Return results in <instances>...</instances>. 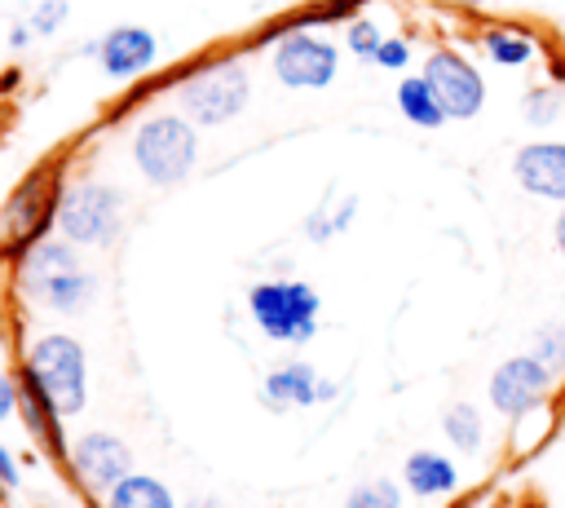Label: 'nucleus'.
<instances>
[{
	"instance_id": "1",
	"label": "nucleus",
	"mask_w": 565,
	"mask_h": 508,
	"mask_svg": "<svg viewBox=\"0 0 565 508\" xmlns=\"http://www.w3.org/2000/svg\"><path fill=\"white\" fill-rule=\"evenodd\" d=\"M247 309L256 327L282 345H300L318 331V292L309 283H282V278L256 283L247 292Z\"/></svg>"
},
{
	"instance_id": "2",
	"label": "nucleus",
	"mask_w": 565,
	"mask_h": 508,
	"mask_svg": "<svg viewBox=\"0 0 565 508\" xmlns=\"http://www.w3.org/2000/svg\"><path fill=\"white\" fill-rule=\"evenodd\" d=\"M194 128L181 115H154L132 137V159L154 186H177L194 168Z\"/></svg>"
},
{
	"instance_id": "3",
	"label": "nucleus",
	"mask_w": 565,
	"mask_h": 508,
	"mask_svg": "<svg viewBox=\"0 0 565 508\" xmlns=\"http://www.w3.org/2000/svg\"><path fill=\"white\" fill-rule=\"evenodd\" d=\"M26 375L40 384V393L62 411L75 415L88 398V380H84V349L71 336H44L31 345L26 353Z\"/></svg>"
},
{
	"instance_id": "4",
	"label": "nucleus",
	"mask_w": 565,
	"mask_h": 508,
	"mask_svg": "<svg viewBox=\"0 0 565 508\" xmlns=\"http://www.w3.org/2000/svg\"><path fill=\"white\" fill-rule=\"evenodd\" d=\"M247 93H252L247 66L243 62H216V66L199 71L194 80H185L181 106L199 124H225L247 106Z\"/></svg>"
},
{
	"instance_id": "5",
	"label": "nucleus",
	"mask_w": 565,
	"mask_h": 508,
	"mask_svg": "<svg viewBox=\"0 0 565 508\" xmlns=\"http://www.w3.org/2000/svg\"><path fill=\"white\" fill-rule=\"evenodd\" d=\"M57 230L71 243H110L119 230V190L110 186H71L57 199Z\"/></svg>"
},
{
	"instance_id": "6",
	"label": "nucleus",
	"mask_w": 565,
	"mask_h": 508,
	"mask_svg": "<svg viewBox=\"0 0 565 508\" xmlns=\"http://www.w3.org/2000/svg\"><path fill=\"white\" fill-rule=\"evenodd\" d=\"M424 80L433 84V93H437V102L446 106L450 119H472L486 106L481 71L455 49H433L428 62H424Z\"/></svg>"
},
{
	"instance_id": "7",
	"label": "nucleus",
	"mask_w": 565,
	"mask_h": 508,
	"mask_svg": "<svg viewBox=\"0 0 565 508\" xmlns=\"http://www.w3.org/2000/svg\"><path fill=\"white\" fill-rule=\"evenodd\" d=\"M335 66H340V53L322 35L287 31L274 44V75L287 88H327L335 80Z\"/></svg>"
},
{
	"instance_id": "8",
	"label": "nucleus",
	"mask_w": 565,
	"mask_h": 508,
	"mask_svg": "<svg viewBox=\"0 0 565 508\" xmlns=\"http://www.w3.org/2000/svg\"><path fill=\"white\" fill-rule=\"evenodd\" d=\"M552 367L539 362L534 353H521V358H508L499 362V371L490 375V402L499 415H525L552 384Z\"/></svg>"
},
{
	"instance_id": "9",
	"label": "nucleus",
	"mask_w": 565,
	"mask_h": 508,
	"mask_svg": "<svg viewBox=\"0 0 565 508\" xmlns=\"http://www.w3.org/2000/svg\"><path fill=\"white\" fill-rule=\"evenodd\" d=\"M512 177L525 194L565 203V141H530L512 159Z\"/></svg>"
},
{
	"instance_id": "10",
	"label": "nucleus",
	"mask_w": 565,
	"mask_h": 508,
	"mask_svg": "<svg viewBox=\"0 0 565 508\" xmlns=\"http://www.w3.org/2000/svg\"><path fill=\"white\" fill-rule=\"evenodd\" d=\"M71 459H75V473H79L88 486H97V490H110V486L124 481L128 468H132V451H128L119 437H110V433H84V437L71 446Z\"/></svg>"
},
{
	"instance_id": "11",
	"label": "nucleus",
	"mask_w": 565,
	"mask_h": 508,
	"mask_svg": "<svg viewBox=\"0 0 565 508\" xmlns=\"http://www.w3.org/2000/svg\"><path fill=\"white\" fill-rule=\"evenodd\" d=\"M150 62H154V35H150L146 27H115V31L102 40V66H106V75H115V80L141 75Z\"/></svg>"
},
{
	"instance_id": "12",
	"label": "nucleus",
	"mask_w": 565,
	"mask_h": 508,
	"mask_svg": "<svg viewBox=\"0 0 565 508\" xmlns=\"http://www.w3.org/2000/svg\"><path fill=\"white\" fill-rule=\"evenodd\" d=\"M335 384H318V371L309 362H287L265 380V402L274 406H313L318 398H331Z\"/></svg>"
},
{
	"instance_id": "13",
	"label": "nucleus",
	"mask_w": 565,
	"mask_h": 508,
	"mask_svg": "<svg viewBox=\"0 0 565 508\" xmlns=\"http://www.w3.org/2000/svg\"><path fill=\"white\" fill-rule=\"evenodd\" d=\"M49 203H53V194H49V181L40 177V181H26V190L13 199V208H9V243L13 247H35L40 243V234H44V221H49Z\"/></svg>"
},
{
	"instance_id": "14",
	"label": "nucleus",
	"mask_w": 565,
	"mask_h": 508,
	"mask_svg": "<svg viewBox=\"0 0 565 508\" xmlns=\"http://www.w3.org/2000/svg\"><path fill=\"white\" fill-rule=\"evenodd\" d=\"M18 406L26 411V428L35 433V442H44L53 455H62L66 451V442H62V411L40 393V384L31 375H26V389H22Z\"/></svg>"
},
{
	"instance_id": "15",
	"label": "nucleus",
	"mask_w": 565,
	"mask_h": 508,
	"mask_svg": "<svg viewBox=\"0 0 565 508\" xmlns=\"http://www.w3.org/2000/svg\"><path fill=\"white\" fill-rule=\"evenodd\" d=\"M402 477H406V486H411L415 495H446V490L459 486L455 464H450L446 455H437V451H415V455L406 459Z\"/></svg>"
},
{
	"instance_id": "16",
	"label": "nucleus",
	"mask_w": 565,
	"mask_h": 508,
	"mask_svg": "<svg viewBox=\"0 0 565 508\" xmlns=\"http://www.w3.org/2000/svg\"><path fill=\"white\" fill-rule=\"evenodd\" d=\"M397 110H402L411 124H419V128H441V124L450 119L424 75H406V80L397 84Z\"/></svg>"
},
{
	"instance_id": "17",
	"label": "nucleus",
	"mask_w": 565,
	"mask_h": 508,
	"mask_svg": "<svg viewBox=\"0 0 565 508\" xmlns=\"http://www.w3.org/2000/svg\"><path fill=\"white\" fill-rule=\"evenodd\" d=\"M106 508H177V504H172V495H168L163 481H154L146 473H128L124 481L110 486Z\"/></svg>"
},
{
	"instance_id": "18",
	"label": "nucleus",
	"mask_w": 565,
	"mask_h": 508,
	"mask_svg": "<svg viewBox=\"0 0 565 508\" xmlns=\"http://www.w3.org/2000/svg\"><path fill=\"white\" fill-rule=\"evenodd\" d=\"M481 44H486V57L499 62V66H525L534 57V49H539L534 35H525L516 27H490L481 35Z\"/></svg>"
},
{
	"instance_id": "19",
	"label": "nucleus",
	"mask_w": 565,
	"mask_h": 508,
	"mask_svg": "<svg viewBox=\"0 0 565 508\" xmlns=\"http://www.w3.org/2000/svg\"><path fill=\"white\" fill-rule=\"evenodd\" d=\"M441 428H446V437H450L459 451H477V446H481V415H477L468 402L450 406L446 420H441Z\"/></svg>"
},
{
	"instance_id": "20",
	"label": "nucleus",
	"mask_w": 565,
	"mask_h": 508,
	"mask_svg": "<svg viewBox=\"0 0 565 508\" xmlns=\"http://www.w3.org/2000/svg\"><path fill=\"white\" fill-rule=\"evenodd\" d=\"M561 110H565V93H561L556 84H539V88H530V93H525V119H530L534 128L556 124V119H561Z\"/></svg>"
},
{
	"instance_id": "21",
	"label": "nucleus",
	"mask_w": 565,
	"mask_h": 508,
	"mask_svg": "<svg viewBox=\"0 0 565 508\" xmlns=\"http://www.w3.org/2000/svg\"><path fill=\"white\" fill-rule=\"evenodd\" d=\"M397 504H402V490L393 481H366L344 499V508H397Z\"/></svg>"
},
{
	"instance_id": "22",
	"label": "nucleus",
	"mask_w": 565,
	"mask_h": 508,
	"mask_svg": "<svg viewBox=\"0 0 565 508\" xmlns=\"http://www.w3.org/2000/svg\"><path fill=\"white\" fill-rule=\"evenodd\" d=\"M344 44H349L358 57H375V49L384 44V35H380V27H375L371 18H353L349 31H344Z\"/></svg>"
},
{
	"instance_id": "23",
	"label": "nucleus",
	"mask_w": 565,
	"mask_h": 508,
	"mask_svg": "<svg viewBox=\"0 0 565 508\" xmlns=\"http://www.w3.org/2000/svg\"><path fill=\"white\" fill-rule=\"evenodd\" d=\"M534 358L539 362H547L552 371L565 362V327H547V331H539V340H534Z\"/></svg>"
},
{
	"instance_id": "24",
	"label": "nucleus",
	"mask_w": 565,
	"mask_h": 508,
	"mask_svg": "<svg viewBox=\"0 0 565 508\" xmlns=\"http://www.w3.org/2000/svg\"><path fill=\"white\" fill-rule=\"evenodd\" d=\"M371 62H380L384 71H402V66L411 62V44H406V40H384Z\"/></svg>"
},
{
	"instance_id": "25",
	"label": "nucleus",
	"mask_w": 565,
	"mask_h": 508,
	"mask_svg": "<svg viewBox=\"0 0 565 508\" xmlns=\"http://www.w3.org/2000/svg\"><path fill=\"white\" fill-rule=\"evenodd\" d=\"M62 13H66V0H44L40 9H35V18H31V27L40 31V35H49L57 22H62Z\"/></svg>"
},
{
	"instance_id": "26",
	"label": "nucleus",
	"mask_w": 565,
	"mask_h": 508,
	"mask_svg": "<svg viewBox=\"0 0 565 508\" xmlns=\"http://www.w3.org/2000/svg\"><path fill=\"white\" fill-rule=\"evenodd\" d=\"M18 398H22L18 384H13L9 375H0V420H9V415L18 411Z\"/></svg>"
},
{
	"instance_id": "27",
	"label": "nucleus",
	"mask_w": 565,
	"mask_h": 508,
	"mask_svg": "<svg viewBox=\"0 0 565 508\" xmlns=\"http://www.w3.org/2000/svg\"><path fill=\"white\" fill-rule=\"evenodd\" d=\"M0 486H4V490L18 486V464H13V455H9L4 446H0Z\"/></svg>"
},
{
	"instance_id": "28",
	"label": "nucleus",
	"mask_w": 565,
	"mask_h": 508,
	"mask_svg": "<svg viewBox=\"0 0 565 508\" xmlns=\"http://www.w3.org/2000/svg\"><path fill=\"white\" fill-rule=\"evenodd\" d=\"M552 239H556V252L565 256V208L556 212V225H552Z\"/></svg>"
},
{
	"instance_id": "29",
	"label": "nucleus",
	"mask_w": 565,
	"mask_h": 508,
	"mask_svg": "<svg viewBox=\"0 0 565 508\" xmlns=\"http://www.w3.org/2000/svg\"><path fill=\"white\" fill-rule=\"evenodd\" d=\"M455 4H486V0H455Z\"/></svg>"
}]
</instances>
